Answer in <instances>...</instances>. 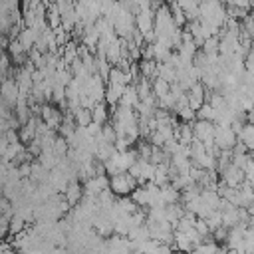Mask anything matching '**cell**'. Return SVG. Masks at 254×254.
Returning a JSON list of instances; mask_svg holds the SVG:
<instances>
[{
	"label": "cell",
	"mask_w": 254,
	"mask_h": 254,
	"mask_svg": "<svg viewBox=\"0 0 254 254\" xmlns=\"http://www.w3.org/2000/svg\"><path fill=\"white\" fill-rule=\"evenodd\" d=\"M62 195H64V201H66L70 207H78L80 201L84 199V185H82L80 181H72V183L66 187V191H64Z\"/></svg>",
	"instance_id": "obj_4"
},
{
	"label": "cell",
	"mask_w": 254,
	"mask_h": 254,
	"mask_svg": "<svg viewBox=\"0 0 254 254\" xmlns=\"http://www.w3.org/2000/svg\"><path fill=\"white\" fill-rule=\"evenodd\" d=\"M193 133H195V139L201 141V143L211 141V139H214V123L212 121L195 119L193 121Z\"/></svg>",
	"instance_id": "obj_3"
},
{
	"label": "cell",
	"mask_w": 254,
	"mask_h": 254,
	"mask_svg": "<svg viewBox=\"0 0 254 254\" xmlns=\"http://www.w3.org/2000/svg\"><path fill=\"white\" fill-rule=\"evenodd\" d=\"M109 115H111L109 113V105L105 101H97L93 105V109H91V121L97 123V125H105L109 121Z\"/></svg>",
	"instance_id": "obj_5"
},
{
	"label": "cell",
	"mask_w": 254,
	"mask_h": 254,
	"mask_svg": "<svg viewBox=\"0 0 254 254\" xmlns=\"http://www.w3.org/2000/svg\"><path fill=\"white\" fill-rule=\"evenodd\" d=\"M248 18H250V20H252V22H254V6H252V8H250V12H248Z\"/></svg>",
	"instance_id": "obj_12"
},
{
	"label": "cell",
	"mask_w": 254,
	"mask_h": 254,
	"mask_svg": "<svg viewBox=\"0 0 254 254\" xmlns=\"http://www.w3.org/2000/svg\"><path fill=\"white\" fill-rule=\"evenodd\" d=\"M44 187H40V191H46V183H42ZM50 191H54L52 187H48V193H38V199H52V193Z\"/></svg>",
	"instance_id": "obj_11"
},
{
	"label": "cell",
	"mask_w": 254,
	"mask_h": 254,
	"mask_svg": "<svg viewBox=\"0 0 254 254\" xmlns=\"http://www.w3.org/2000/svg\"><path fill=\"white\" fill-rule=\"evenodd\" d=\"M139 103V95L135 91V87L129 84V85H125L123 93H121V99H119V105H125V107H135Z\"/></svg>",
	"instance_id": "obj_6"
},
{
	"label": "cell",
	"mask_w": 254,
	"mask_h": 254,
	"mask_svg": "<svg viewBox=\"0 0 254 254\" xmlns=\"http://www.w3.org/2000/svg\"><path fill=\"white\" fill-rule=\"evenodd\" d=\"M248 159L254 163V149H250V151H248Z\"/></svg>",
	"instance_id": "obj_13"
},
{
	"label": "cell",
	"mask_w": 254,
	"mask_h": 254,
	"mask_svg": "<svg viewBox=\"0 0 254 254\" xmlns=\"http://www.w3.org/2000/svg\"><path fill=\"white\" fill-rule=\"evenodd\" d=\"M236 143H238V137H236V133L232 131L230 125L214 123V145H216L218 149H232Z\"/></svg>",
	"instance_id": "obj_2"
},
{
	"label": "cell",
	"mask_w": 254,
	"mask_h": 254,
	"mask_svg": "<svg viewBox=\"0 0 254 254\" xmlns=\"http://www.w3.org/2000/svg\"><path fill=\"white\" fill-rule=\"evenodd\" d=\"M161 80H165L167 84H177V70L169 64H159V76Z\"/></svg>",
	"instance_id": "obj_8"
},
{
	"label": "cell",
	"mask_w": 254,
	"mask_h": 254,
	"mask_svg": "<svg viewBox=\"0 0 254 254\" xmlns=\"http://www.w3.org/2000/svg\"><path fill=\"white\" fill-rule=\"evenodd\" d=\"M195 115H197V119H201V121H216V111L212 109V105L211 103H203L197 111H195Z\"/></svg>",
	"instance_id": "obj_7"
},
{
	"label": "cell",
	"mask_w": 254,
	"mask_h": 254,
	"mask_svg": "<svg viewBox=\"0 0 254 254\" xmlns=\"http://www.w3.org/2000/svg\"><path fill=\"white\" fill-rule=\"evenodd\" d=\"M218 44H220V38L218 36H211V38H207L205 42H203V46H201V50L209 56V54H218Z\"/></svg>",
	"instance_id": "obj_10"
},
{
	"label": "cell",
	"mask_w": 254,
	"mask_h": 254,
	"mask_svg": "<svg viewBox=\"0 0 254 254\" xmlns=\"http://www.w3.org/2000/svg\"><path fill=\"white\" fill-rule=\"evenodd\" d=\"M137 187H139L137 179L131 177L127 171L115 173V175L109 177V191H111L115 197H129Z\"/></svg>",
	"instance_id": "obj_1"
},
{
	"label": "cell",
	"mask_w": 254,
	"mask_h": 254,
	"mask_svg": "<svg viewBox=\"0 0 254 254\" xmlns=\"http://www.w3.org/2000/svg\"><path fill=\"white\" fill-rule=\"evenodd\" d=\"M252 189H254V183H252Z\"/></svg>",
	"instance_id": "obj_14"
},
{
	"label": "cell",
	"mask_w": 254,
	"mask_h": 254,
	"mask_svg": "<svg viewBox=\"0 0 254 254\" xmlns=\"http://www.w3.org/2000/svg\"><path fill=\"white\" fill-rule=\"evenodd\" d=\"M74 121H76L78 127H87L91 123V109H84V107L76 109L74 111Z\"/></svg>",
	"instance_id": "obj_9"
}]
</instances>
